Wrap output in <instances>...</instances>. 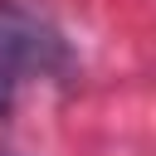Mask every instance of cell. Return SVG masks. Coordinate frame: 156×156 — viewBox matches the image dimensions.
<instances>
[{"instance_id":"obj_2","label":"cell","mask_w":156,"mask_h":156,"mask_svg":"<svg viewBox=\"0 0 156 156\" xmlns=\"http://www.w3.org/2000/svg\"><path fill=\"white\" fill-rule=\"evenodd\" d=\"M0 156H15V151H0Z\"/></svg>"},{"instance_id":"obj_1","label":"cell","mask_w":156,"mask_h":156,"mask_svg":"<svg viewBox=\"0 0 156 156\" xmlns=\"http://www.w3.org/2000/svg\"><path fill=\"white\" fill-rule=\"evenodd\" d=\"M73 73V49L58 24L20 0H0V117L15 107V93L29 78Z\"/></svg>"}]
</instances>
